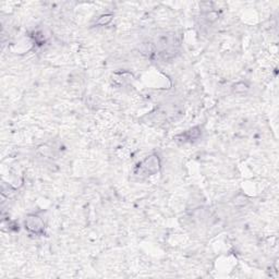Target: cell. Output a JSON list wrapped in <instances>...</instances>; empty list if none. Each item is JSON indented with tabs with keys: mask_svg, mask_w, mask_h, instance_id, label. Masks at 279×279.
Instances as JSON below:
<instances>
[{
	"mask_svg": "<svg viewBox=\"0 0 279 279\" xmlns=\"http://www.w3.org/2000/svg\"><path fill=\"white\" fill-rule=\"evenodd\" d=\"M25 229H28L30 232L34 235H42L44 234L45 225L43 219L38 217L37 215H29L27 219L24 221Z\"/></svg>",
	"mask_w": 279,
	"mask_h": 279,
	"instance_id": "1",
	"label": "cell"
},
{
	"mask_svg": "<svg viewBox=\"0 0 279 279\" xmlns=\"http://www.w3.org/2000/svg\"><path fill=\"white\" fill-rule=\"evenodd\" d=\"M159 166H161V162L156 155H152V156L147 157L141 165H140V170L145 174H153L158 172Z\"/></svg>",
	"mask_w": 279,
	"mask_h": 279,
	"instance_id": "2",
	"label": "cell"
}]
</instances>
